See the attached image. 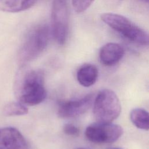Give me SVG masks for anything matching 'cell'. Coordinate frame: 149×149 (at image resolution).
Wrapping results in <instances>:
<instances>
[{"label":"cell","mask_w":149,"mask_h":149,"mask_svg":"<svg viewBox=\"0 0 149 149\" xmlns=\"http://www.w3.org/2000/svg\"><path fill=\"white\" fill-rule=\"evenodd\" d=\"M40 0H0V10L16 13L31 8Z\"/></svg>","instance_id":"8fae6325"},{"label":"cell","mask_w":149,"mask_h":149,"mask_svg":"<svg viewBox=\"0 0 149 149\" xmlns=\"http://www.w3.org/2000/svg\"><path fill=\"white\" fill-rule=\"evenodd\" d=\"M28 112V108L25 105L20 102H13L6 104L3 107L2 113L6 116H13L26 115Z\"/></svg>","instance_id":"4fadbf2b"},{"label":"cell","mask_w":149,"mask_h":149,"mask_svg":"<svg viewBox=\"0 0 149 149\" xmlns=\"http://www.w3.org/2000/svg\"><path fill=\"white\" fill-rule=\"evenodd\" d=\"M112 2L114 3V4H119L122 0H110Z\"/></svg>","instance_id":"2e32d148"},{"label":"cell","mask_w":149,"mask_h":149,"mask_svg":"<svg viewBox=\"0 0 149 149\" xmlns=\"http://www.w3.org/2000/svg\"><path fill=\"white\" fill-rule=\"evenodd\" d=\"M125 54L124 48L119 44L109 42L103 45L99 53L101 62L108 66L117 63Z\"/></svg>","instance_id":"9c48e42d"},{"label":"cell","mask_w":149,"mask_h":149,"mask_svg":"<svg viewBox=\"0 0 149 149\" xmlns=\"http://www.w3.org/2000/svg\"><path fill=\"white\" fill-rule=\"evenodd\" d=\"M49 39V30L45 24L34 27L28 34L18 54L19 63L24 65L37 58L46 48Z\"/></svg>","instance_id":"3957f363"},{"label":"cell","mask_w":149,"mask_h":149,"mask_svg":"<svg viewBox=\"0 0 149 149\" xmlns=\"http://www.w3.org/2000/svg\"><path fill=\"white\" fill-rule=\"evenodd\" d=\"M130 118L133 124L139 129L148 130L149 127L148 112L142 108H135L131 111Z\"/></svg>","instance_id":"7c38bea8"},{"label":"cell","mask_w":149,"mask_h":149,"mask_svg":"<svg viewBox=\"0 0 149 149\" xmlns=\"http://www.w3.org/2000/svg\"><path fill=\"white\" fill-rule=\"evenodd\" d=\"M94 0H72V6L77 13H82L91 5Z\"/></svg>","instance_id":"5bb4252c"},{"label":"cell","mask_w":149,"mask_h":149,"mask_svg":"<svg viewBox=\"0 0 149 149\" xmlns=\"http://www.w3.org/2000/svg\"><path fill=\"white\" fill-rule=\"evenodd\" d=\"M77 149H86V148H79Z\"/></svg>","instance_id":"ffe728a7"},{"label":"cell","mask_w":149,"mask_h":149,"mask_svg":"<svg viewBox=\"0 0 149 149\" xmlns=\"http://www.w3.org/2000/svg\"><path fill=\"white\" fill-rule=\"evenodd\" d=\"M15 88L17 98L24 105L39 104L47 96L44 74L40 70L22 71L16 77Z\"/></svg>","instance_id":"6da1fadb"},{"label":"cell","mask_w":149,"mask_h":149,"mask_svg":"<svg viewBox=\"0 0 149 149\" xmlns=\"http://www.w3.org/2000/svg\"><path fill=\"white\" fill-rule=\"evenodd\" d=\"M110 149H122V148H119V147H114V148H110Z\"/></svg>","instance_id":"ac0fdd59"},{"label":"cell","mask_w":149,"mask_h":149,"mask_svg":"<svg viewBox=\"0 0 149 149\" xmlns=\"http://www.w3.org/2000/svg\"><path fill=\"white\" fill-rule=\"evenodd\" d=\"M63 130L66 134L72 136H77L79 135L80 132L77 127L70 123L65 125L63 127Z\"/></svg>","instance_id":"9a60e30c"},{"label":"cell","mask_w":149,"mask_h":149,"mask_svg":"<svg viewBox=\"0 0 149 149\" xmlns=\"http://www.w3.org/2000/svg\"><path fill=\"white\" fill-rule=\"evenodd\" d=\"M141 2H143V3H148V0H139Z\"/></svg>","instance_id":"e0dca14e"},{"label":"cell","mask_w":149,"mask_h":149,"mask_svg":"<svg viewBox=\"0 0 149 149\" xmlns=\"http://www.w3.org/2000/svg\"><path fill=\"white\" fill-rule=\"evenodd\" d=\"M93 101L92 94L80 99L63 101L59 104L58 115L62 118H74L84 113L91 107Z\"/></svg>","instance_id":"52a82bcc"},{"label":"cell","mask_w":149,"mask_h":149,"mask_svg":"<svg viewBox=\"0 0 149 149\" xmlns=\"http://www.w3.org/2000/svg\"><path fill=\"white\" fill-rule=\"evenodd\" d=\"M97 67L90 63L83 65L77 72V79L79 83L84 87H90L93 85L98 77Z\"/></svg>","instance_id":"30bf717a"},{"label":"cell","mask_w":149,"mask_h":149,"mask_svg":"<svg viewBox=\"0 0 149 149\" xmlns=\"http://www.w3.org/2000/svg\"><path fill=\"white\" fill-rule=\"evenodd\" d=\"M93 105V114L97 122L111 123L120 113L119 100L115 93L109 89L100 91Z\"/></svg>","instance_id":"277c9868"},{"label":"cell","mask_w":149,"mask_h":149,"mask_svg":"<svg viewBox=\"0 0 149 149\" xmlns=\"http://www.w3.org/2000/svg\"><path fill=\"white\" fill-rule=\"evenodd\" d=\"M0 149H6V148H5L3 147H0Z\"/></svg>","instance_id":"d6986e66"},{"label":"cell","mask_w":149,"mask_h":149,"mask_svg":"<svg viewBox=\"0 0 149 149\" xmlns=\"http://www.w3.org/2000/svg\"><path fill=\"white\" fill-rule=\"evenodd\" d=\"M69 10L66 0H54L51 8V30L55 41L63 45L69 33Z\"/></svg>","instance_id":"5b68a950"},{"label":"cell","mask_w":149,"mask_h":149,"mask_svg":"<svg viewBox=\"0 0 149 149\" xmlns=\"http://www.w3.org/2000/svg\"><path fill=\"white\" fill-rule=\"evenodd\" d=\"M0 146L6 149H29L28 143L22 134L12 127L0 129Z\"/></svg>","instance_id":"ba28073f"},{"label":"cell","mask_w":149,"mask_h":149,"mask_svg":"<svg viewBox=\"0 0 149 149\" xmlns=\"http://www.w3.org/2000/svg\"><path fill=\"white\" fill-rule=\"evenodd\" d=\"M122 127L111 123L97 122L87 127L85 135L87 139L94 143H112L118 140L122 135Z\"/></svg>","instance_id":"8992f818"},{"label":"cell","mask_w":149,"mask_h":149,"mask_svg":"<svg viewBox=\"0 0 149 149\" xmlns=\"http://www.w3.org/2000/svg\"><path fill=\"white\" fill-rule=\"evenodd\" d=\"M101 19L115 31L137 45L146 46L148 44L147 33L127 17L113 13H104Z\"/></svg>","instance_id":"7a4b0ae2"}]
</instances>
